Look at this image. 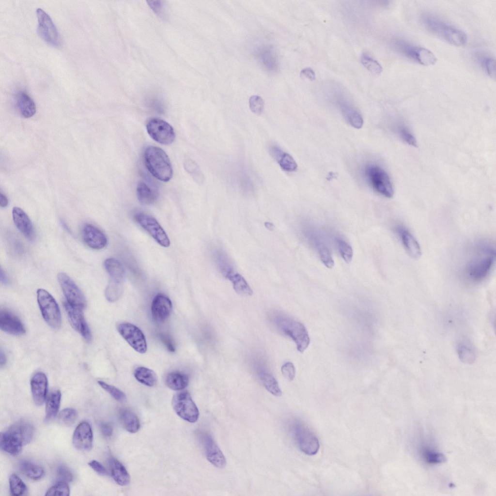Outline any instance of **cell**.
Wrapping results in <instances>:
<instances>
[{
  "instance_id": "cell-1",
  "label": "cell",
  "mask_w": 496,
  "mask_h": 496,
  "mask_svg": "<svg viewBox=\"0 0 496 496\" xmlns=\"http://www.w3.org/2000/svg\"><path fill=\"white\" fill-rule=\"evenodd\" d=\"M495 258V248L491 244L479 243L475 248L465 266L468 278L474 282L484 279L491 271Z\"/></svg>"
},
{
  "instance_id": "cell-2",
  "label": "cell",
  "mask_w": 496,
  "mask_h": 496,
  "mask_svg": "<svg viewBox=\"0 0 496 496\" xmlns=\"http://www.w3.org/2000/svg\"><path fill=\"white\" fill-rule=\"evenodd\" d=\"M33 433V427L30 422H16L1 433L0 448L12 455H16L21 452L23 446L31 441Z\"/></svg>"
},
{
  "instance_id": "cell-3",
  "label": "cell",
  "mask_w": 496,
  "mask_h": 496,
  "mask_svg": "<svg viewBox=\"0 0 496 496\" xmlns=\"http://www.w3.org/2000/svg\"><path fill=\"white\" fill-rule=\"evenodd\" d=\"M422 21L425 28L447 43L455 46H463L467 40L466 34L434 15L425 14Z\"/></svg>"
},
{
  "instance_id": "cell-4",
  "label": "cell",
  "mask_w": 496,
  "mask_h": 496,
  "mask_svg": "<svg viewBox=\"0 0 496 496\" xmlns=\"http://www.w3.org/2000/svg\"><path fill=\"white\" fill-rule=\"evenodd\" d=\"M271 320L279 331L295 342L299 352L303 353L308 348L310 338L302 323L288 316L279 313L273 315Z\"/></svg>"
},
{
  "instance_id": "cell-5",
  "label": "cell",
  "mask_w": 496,
  "mask_h": 496,
  "mask_svg": "<svg viewBox=\"0 0 496 496\" xmlns=\"http://www.w3.org/2000/svg\"><path fill=\"white\" fill-rule=\"evenodd\" d=\"M144 157L147 169L155 177L163 182L170 180L173 174L171 164L162 149L149 146L145 150Z\"/></svg>"
},
{
  "instance_id": "cell-6",
  "label": "cell",
  "mask_w": 496,
  "mask_h": 496,
  "mask_svg": "<svg viewBox=\"0 0 496 496\" xmlns=\"http://www.w3.org/2000/svg\"><path fill=\"white\" fill-rule=\"evenodd\" d=\"M363 173L366 179L375 191L387 198L393 196L394 190L390 178L380 166L374 163L367 164L364 167Z\"/></svg>"
},
{
  "instance_id": "cell-7",
  "label": "cell",
  "mask_w": 496,
  "mask_h": 496,
  "mask_svg": "<svg viewBox=\"0 0 496 496\" xmlns=\"http://www.w3.org/2000/svg\"><path fill=\"white\" fill-rule=\"evenodd\" d=\"M290 430L299 450L308 455L316 454L320 447L315 434L301 422L295 420L290 424Z\"/></svg>"
},
{
  "instance_id": "cell-8",
  "label": "cell",
  "mask_w": 496,
  "mask_h": 496,
  "mask_svg": "<svg viewBox=\"0 0 496 496\" xmlns=\"http://www.w3.org/2000/svg\"><path fill=\"white\" fill-rule=\"evenodd\" d=\"M301 231L304 237L316 249L323 263L328 268L334 264L331 251L322 232L309 222L302 224Z\"/></svg>"
},
{
  "instance_id": "cell-9",
  "label": "cell",
  "mask_w": 496,
  "mask_h": 496,
  "mask_svg": "<svg viewBox=\"0 0 496 496\" xmlns=\"http://www.w3.org/2000/svg\"><path fill=\"white\" fill-rule=\"evenodd\" d=\"M37 302L43 318L53 328L61 325V315L55 299L47 291L39 289L37 291Z\"/></svg>"
},
{
  "instance_id": "cell-10",
  "label": "cell",
  "mask_w": 496,
  "mask_h": 496,
  "mask_svg": "<svg viewBox=\"0 0 496 496\" xmlns=\"http://www.w3.org/2000/svg\"><path fill=\"white\" fill-rule=\"evenodd\" d=\"M171 403L174 411L181 418L190 423L198 420V408L187 391L182 390L175 393Z\"/></svg>"
},
{
  "instance_id": "cell-11",
  "label": "cell",
  "mask_w": 496,
  "mask_h": 496,
  "mask_svg": "<svg viewBox=\"0 0 496 496\" xmlns=\"http://www.w3.org/2000/svg\"><path fill=\"white\" fill-rule=\"evenodd\" d=\"M36 15L38 35L49 45L60 46L62 42L61 36L49 16L41 8L36 10Z\"/></svg>"
},
{
  "instance_id": "cell-12",
  "label": "cell",
  "mask_w": 496,
  "mask_h": 496,
  "mask_svg": "<svg viewBox=\"0 0 496 496\" xmlns=\"http://www.w3.org/2000/svg\"><path fill=\"white\" fill-rule=\"evenodd\" d=\"M57 279L66 302L75 307L83 310L86 306V298L74 281L63 272L59 273Z\"/></svg>"
},
{
  "instance_id": "cell-13",
  "label": "cell",
  "mask_w": 496,
  "mask_h": 496,
  "mask_svg": "<svg viewBox=\"0 0 496 496\" xmlns=\"http://www.w3.org/2000/svg\"><path fill=\"white\" fill-rule=\"evenodd\" d=\"M146 129L150 136L159 143L170 144L175 139L173 128L169 123L161 119H150L147 123Z\"/></svg>"
},
{
  "instance_id": "cell-14",
  "label": "cell",
  "mask_w": 496,
  "mask_h": 496,
  "mask_svg": "<svg viewBox=\"0 0 496 496\" xmlns=\"http://www.w3.org/2000/svg\"><path fill=\"white\" fill-rule=\"evenodd\" d=\"M117 329L126 341L137 352L145 353L147 349L145 336L135 325L127 322L120 323Z\"/></svg>"
},
{
  "instance_id": "cell-15",
  "label": "cell",
  "mask_w": 496,
  "mask_h": 496,
  "mask_svg": "<svg viewBox=\"0 0 496 496\" xmlns=\"http://www.w3.org/2000/svg\"><path fill=\"white\" fill-rule=\"evenodd\" d=\"M134 218L159 245L164 247L170 246V241L167 234L154 217L145 213H139L135 215Z\"/></svg>"
},
{
  "instance_id": "cell-16",
  "label": "cell",
  "mask_w": 496,
  "mask_h": 496,
  "mask_svg": "<svg viewBox=\"0 0 496 496\" xmlns=\"http://www.w3.org/2000/svg\"><path fill=\"white\" fill-rule=\"evenodd\" d=\"M63 306L73 327L86 341L90 342L92 340V334L82 313V310L71 305L66 301L64 302Z\"/></svg>"
},
{
  "instance_id": "cell-17",
  "label": "cell",
  "mask_w": 496,
  "mask_h": 496,
  "mask_svg": "<svg viewBox=\"0 0 496 496\" xmlns=\"http://www.w3.org/2000/svg\"><path fill=\"white\" fill-rule=\"evenodd\" d=\"M93 434L92 427L86 421L80 423L73 433L72 442L78 450H89L93 446Z\"/></svg>"
},
{
  "instance_id": "cell-18",
  "label": "cell",
  "mask_w": 496,
  "mask_h": 496,
  "mask_svg": "<svg viewBox=\"0 0 496 496\" xmlns=\"http://www.w3.org/2000/svg\"><path fill=\"white\" fill-rule=\"evenodd\" d=\"M395 230L409 255L413 259H419L421 256V250L418 242L414 235L403 225H397Z\"/></svg>"
},
{
  "instance_id": "cell-19",
  "label": "cell",
  "mask_w": 496,
  "mask_h": 496,
  "mask_svg": "<svg viewBox=\"0 0 496 496\" xmlns=\"http://www.w3.org/2000/svg\"><path fill=\"white\" fill-rule=\"evenodd\" d=\"M0 328L3 331L14 335H23L26 331L19 318L6 309H1L0 311Z\"/></svg>"
},
{
  "instance_id": "cell-20",
  "label": "cell",
  "mask_w": 496,
  "mask_h": 496,
  "mask_svg": "<svg viewBox=\"0 0 496 496\" xmlns=\"http://www.w3.org/2000/svg\"><path fill=\"white\" fill-rule=\"evenodd\" d=\"M211 252L213 261L217 271L224 277L230 280L237 272L229 257L220 248H215Z\"/></svg>"
},
{
  "instance_id": "cell-21",
  "label": "cell",
  "mask_w": 496,
  "mask_h": 496,
  "mask_svg": "<svg viewBox=\"0 0 496 496\" xmlns=\"http://www.w3.org/2000/svg\"><path fill=\"white\" fill-rule=\"evenodd\" d=\"M82 237L86 245L93 249H102L108 243L105 234L100 229L90 224H86L83 227Z\"/></svg>"
},
{
  "instance_id": "cell-22",
  "label": "cell",
  "mask_w": 496,
  "mask_h": 496,
  "mask_svg": "<svg viewBox=\"0 0 496 496\" xmlns=\"http://www.w3.org/2000/svg\"><path fill=\"white\" fill-rule=\"evenodd\" d=\"M172 308L171 302L167 296L162 294H157L151 305L153 319L158 323L165 321L170 315Z\"/></svg>"
},
{
  "instance_id": "cell-23",
  "label": "cell",
  "mask_w": 496,
  "mask_h": 496,
  "mask_svg": "<svg viewBox=\"0 0 496 496\" xmlns=\"http://www.w3.org/2000/svg\"><path fill=\"white\" fill-rule=\"evenodd\" d=\"M203 443L208 461L217 468L225 467L226 465L225 456L212 436L206 435L204 437Z\"/></svg>"
},
{
  "instance_id": "cell-24",
  "label": "cell",
  "mask_w": 496,
  "mask_h": 496,
  "mask_svg": "<svg viewBox=\"0 0 496 496\" xmlns=\"http://www.w3.org/2000/svg\"><path fill=\"white\" fill-rule=\"evenodd\" d=\"M336 103L343 117L352 126L357 129L362 127L363 124L362 116L347 100L339 96L336 99Z\"/></svg>"
},
{
  "instance_id": "cell-25",
  "label": "cell",
  "mask_w": 496,
  "mask_h": 496,
  "mask_svg": "<svg viewBox=\"0 0 496 496\" xmlns=\"http://www.w3.org/2000/svg\"><path fill=\"white\" fill-rule=\"evenodd\" d=\"M31 387L34 402L37 405H42L47 392L48 381L46 374L42 372L35 373L31 380Z\"/></svg>"
},
{
  "instance_id": "cell-26",
  "label": "cell",
  "mask_w": 496,
  "mask_h": 496,
  "mask_svg": "<svg viewBox=\"0 0 496 496\" xmlns=\"http://www.w3.org/2000/svg\"><path fill=\"white\" fill-rule=\"evenodd\" d=\"M14 222L22 234L30 240L35 237V231L31 221L27 214L20 208L14 207L12 210Z\"/></svg>"
},
{
  "instance_id": "cell-27",
  "label": "cell",
  "mask_w": 496,
  "mask_h": 496,
  "mask_svg": "<svg viewBox=\"0 0 496 496\" xmlns=\"http://www.w3.org/2000/svg\"><path fill=\"white\" fill-rule=\"evenodd\" d=\"M269 151L272 156L278 162L281 168L287 172L295 171L297 164L293 157L284 152L278 145H271Z\"/></svg>"
},
{
  "instance_id": "cell-28",
  "label": "cell",
  "mask_w": 496,
  "mask_h": 496,
  "mask_svg": "<svg viewBox=\"0 0 496 496\" xmlns=\"http://www.w3.org/2000/svg\"><path fill=\"white\" fill-rule=\"evenodd\" d=\"M16 106L20 114L26 118L33 116L36 105L33 99L25 92L20 91L16 96Z\"/></svg>"
},
{
  "instance_id": "cell-29",
  "label": "cell",
  "mask_w": 496,
  "mask_h": 496,
  "mask_svg": "<svg viewBox=\"0 0 496 496\" xmlns=\"http://www.w3.org/2000/svg\"><path fill=\"white\" fill-rule=\"evenodd\" d=\"M104 266L110 277L109 281L124 283L125 270L120 262L113 258H108L104 262Z\"/></svg>"
},
{
  "instance_id": "cell-30",
  "label": "cell",
  "mask_w": 496,
  "mask_h": 496,
  "mask_svg": "<svg viewBox=\"0 0 496 496\" xmlns=\"http://www.w3.org/2000/svg\"><path fill=\"white\" fill-rule=\"evenodd\" d=\"M409 58L424 66H431L436 62L437 59L434 54L427 48L412 46Z\"/></svg>"
},
{
  "instance_id": "cell-31",
  "label": "cell",
  "mask_w": 496,
  "mask_h": 496,
  "mask_svg": "<svg viewBox=\"0 0 496 496\" xmlns=\"http://www.w3.org/2000/svg\"><path fill=\"white\" fill-rule=\"evenodd\" d=\"M111 473L115 481L121 486L128 485L130 481V475L124 465L115 458L109 460Z\"/></svg>"
},
{
  "instance_id": "cell-32",
  "label": "cell",
  "mask_w": 496,
  "mask_h": 496,
  "mask_svg": "<svg viewBox=\"0 0 496 496\" xmlns=\"http://www.w3.org/2000/svg\"><path fill=\"white\" fill-rule=\"evenodd\" d=\"M61 396V393L59 390L51 391L47 396L45 409L46 421L52 419L57 414L60 406Z\"/></svg>"
},
{
  "instance_id": "cell-33",
  "label": "cell",
  "mask_w": 496,
  "mask_h": 496,
  "mask_svg": "<svg viewBox=\"0 0 496 496\" xmlns=\"http://www.w3.org/2000/svg\"><path fill=\"white\" fill-rule=\"evenodd\" d=\"M189 378L187 375L178 372H169L165 378L167 387L172 390L180 391L188 385Z\"/></svg>"
},
{
  "instance_id": "cell-34",
  "label": "cell",
  "mask_w": 496,
  "mask_h": 496,
  "mask_svg": "<svg viewBox=\"0 0 496 496\" xmlns=\"http://www.w3.org/2000/svg\"><path fill=\"white\" fill-rule=\"evenodd\" d=\"M137 194L139 202L146 205L154 203L158 196L157 191L148 186L144 182H140L138 184Z\"/></svg>"
},
{
  "instance_id": "cell-35",
  "label": "cell",
  "mask_w": 496,
  "mask_h": 496,
  "mask_svg": "<svg viewBox=\"0 0 496 496\" xmlns=\"http://www.w3.org/2000/svg\"><path fill=\"white\" fill-rule=\"evenodd\" d=\"M18 467L25 476L33 480H39L45 474L44 469L41 466L29 461H21Z\"/></svg>"
},
{
  "instance_id": "cell-36",
  "label": "cell",
  "mask_w": 496,
  "mask_h": 496,
  "mask_svg": "<svg viewBox=\"0 0 496 496\" xmlns=\"http://www.w3.org/2000/svg\"><path fill=\"white\" fill-rule=\"evenodd\" d=\"M120 416L124 427L128 432L135 433L139 430L140 427V420L132 411L122 409L120 411Z\"/></svg>"
},
{
  "instance_id": "cell-37",
  "label": "cell",
  "mask_w": 496,
  "mask_h": 496,
  "mask_svg": "<svg viewBox=\"0 0 496 496\" xmlns=\"http://www.w3.org/2000/svg\"><path fill=\"white\" fill-rule=\"evenodd\" d=\"M419 452L423 460L428 464H438L445 461V457L442 453L428 445H422Z\"/></svg>"
},
{
  "instance_id": "cell-38",
  "label": "cell",
  "mask_w": 496,
  "mask_h": 496,
  "mask_svg": "<svg viewBox=\"0 0 496 496\" xmlns=\"http://www.w3.org/2000/svg\"><path fill=\"white\" fill-rule=\"evenodd\" d=\"M259 374L262 383L268 392L275 396L281 395L282 392L279 384L272 374L263 370L260 372Z\"/></svg>"
},
{
  "instance_id": "cell-39",
  "label": "cell",
  "mask_w": 496,
  "mask_h": 496,
  "mask_svg": "<svg viewBox=\"0 0 496 496\" xmlns=\"http://www.w3.org/2000/svg\"><path fill=\"white\" fill-rule=\"evenodd\" d=\"M134 375L137 381L148 387H153L156 383L157 376L155 373L152 370L144 367L137 368Z\"/></svg>"
},
{
  "instance_id": "cell-40",
  "label": "cell",
  "mask_w": 496,
  "mask_h": 496,
  "mask_svg": "<svg viewBox=\"0 0 496 496\" xmlns=\"http://www.w3.org/2000/svg\"><path fill=\"white\" fill-rule=\"evenodd\" d=\"M230 281L238 294L243 296H249L252 294L253 292L250 287L240 274L237 273Z\"/></svg>"
},
{
  "instance_id": "cell-41",
  "label": "cell",
  "mask_w": 496,
  "mask_h": 496,
  "mask_svg": "<svg viewBox=\"0 0 496 496\" xmlns=\"http://www.w3.org/2000/svg\"><path fill=\"white\" fill-rule=\"evenodd\" d=\"M457 351L458 356L463 362L471 364L474 362L476 358L475 354L467 342H460L457 346Z\"/></svg>"
},
{
  "instance_id": "cell-42",
  "label": "cell",
  "mask_w": 496,
  "mask_h": 496,
  "mask_svg": "<svg viewBox=\"0 0 496 496\" xmlns=\"http://www.w3.org/2000/svg\"><path fill=\"white\" fill-rule=\"evenodd\" d=\"M395 130L400 138L409 145L417 147V140L407 127L403 123L396 124Z\"/></svg>"
},
{
  "instance_id": "cell-43",
  "label": "cell",
  "mask_w": 496,
  "mask_h": 496,
  "mask_svg": "<svg viewBox=\"0 0 496 496\" xmlns=\"http://www.w3.org/2000/svg\"><path fill=\"white\" fill-rule=\"evenodd\" d=\"M9 487L12 495L19 496L22 495L26 490V486L21 479L15 474L9 477Z\"/></svg>"
},
{
  "instance_id": "cell-44",
  "label": "cell",
  "mask_w": 496,
  "mask_h": 496,
  "mask_svg": "<svg viewBox=\"0 0 496 496\" xmlns=\"http://www.w3.org/2000/svg\"><path fill=\"white\" fill-rule=\"evenodd\" d=\"M335 241L341 257L346 263H350L353 255L352 247L346 241L341 238L336 237Z\"/></svg>"
},
{
  "instance_id": "cell-45",
  "label": "cell",
  "mask_w": 496,
  "mask_h": 496,
  "mask_svg": "<svg viewBox=\"0 0 496 496\" xmlns=\"http://www.w3.org/2000/svg\"><path fill=\"white\" fill-rule=\"evenodd\" d=\"M185 168L198 184H203L204 176L196 162L191 160H188L185 163Z\"/></svg>"
},
{
  "instance_id": "cell-46",
  "label": "cell",
  "mask_w": 496,
  "mask_h": 496,
  "mask_svg": "<svg viewBox=\"0 0 496 496\" xmlns=\"http://www.w3.org/2000/svg\"><path fill=\"white\" fill-rule=\"evenodd\" d=\"M360 59L363 65L371 72L378 74L382 71L383 68L381 64L368 54H363Z\"/></svg>"
},
{
  "instance_id": "cell-47",
  "label": "cell",
  "mask_w": 496,
  "mask_h": 496,
  "mask_svg": "<svg viewBox=\"0 0 496 496\" xmlns=\"http://www.w3.org/2000/svg\"><path fill=\"white\" fill-rule=\"evenodd\" d=\"M77 417V411L72 408H66L62 410L58 415L60 422L66 425L73 424Z\"/></svg>"
},
{
  "instance_id": "cell-48",
  "label": "cell",
  "mask_w": 496,
  "mask_h": 496,
  "mask_svg": "<svg viewBox=\"0 0 496 496\" xmlns=\"http://www.w3.org/2000/svg\"><path fill=\"white\" fill-rule=\"evenodd\" d=\"M70 489L66 482L59 481L51 487L46 492V496H69Z\"/></svg>"
},
{
  "instance_id": "cell-49",
  "label": "cell",
  "mask_w": 496,
  "mask_h": 496,
  "mask_svg": "<svg viewBox=\"0 0 496 496\" xmlns=\"http://www.w3.org/2000/svg\"><path fill=\"white\" fill-rule=\"evenodd\" d=\"M98 383L102 388L108 392L117 401L123 402L125 401L126 399L125 394L119 388L102 381H98Z\"/></svg>"
},
{
  "instance_id": "cell-50",
  "label": "cell",
  "mask_w": 496,
  "mask_h": 496,
  "mask_svg": "<svg viewBox=\"0 0 496 496\" xmlns=\"http://www.w3.org/2000/svg\"><path fill=\"white\" fill-rule=\"evenodd\" d=\"M264 105V100L259 95H252L249 99L250 109L252 112L256 114L260 115L263 113Z\"/></svg>"
},
{
  "instance_id": "cell-51",
  "label": "cell",
  "mask_w": 496,
  "mask_h": 496,
  "mask_svg": "<svg viewBox=\"0 0 496 496\" xmlns=\"http://www.w3.org/2000/svg\"><path fill=\"white\" fill-rule=\"evenodd\" d=\"M58 479L65 482L71 481L73 479V474L70 470L64 465H60L57 469Z\"/></svg>"
},
{
  "instance_id": "cell-52",
  "label": "cell",
  "mask_w": 496,
  "mask_h": 496,
  "mask_svg": "<svg viewBox=\"0 0 496 496\" xmlns=\"http://www.w3.org/2000/svg\"><path fill=\"white\" fill-rule=\"evenodd\" d=\"M281 372L283 376L289 381H292L295 377V368L291 362L284 363L281 367Z\"/></svg>"
},
{
  "instance_id": "cell-53",
  "label": "cell",
  "mask_w": 496,
  "mask_h": 496,
  "mask_svg": "<svg viewBox=\"0 0 496 496\" xmlns=\"http://www.w3.org/2000/svg\"><path fill=\"white\" fill-rule=\"evenodd\" d=\"M486 71L488 75L492 78H496V61L492 58H488L484 62Z\"/></svg>"
},
{
  "instance_id": "cell-54",
  "label": "cell",
  "mask_w": 496,
  "mask_h": 496,
  "mask_svg": "<svg viewBox=\"0 0 496 496\" xmlns=\"http://www.w3.org/2000/svg\"><path fill=\"white\" fill-rule=\"evenodd\" d=\"M162 2L158 0L147 1L151 8L153 9L157 16H160L161 17H162V16H163L164 4L162 3Z\"/></svg>"
},
{
  "instance_id": "cell-55",
  "label": "cell",
  "mask_w": 496,
  "mask_h": 496,
  "mask_svg": "<svg viewBox=\"0 0 496 496\" xmlns=\"http://www.w3.org/2000/svg\"><path fill=\"white\" fill-rule=\"evenodd\" d=\"M89 465L96 472L101 475H106L107 471L104 466L96 460H92L88 463Z\"/></svg>"
},
{
  "instance_id": "cell-56",
  "label": "cell",
  "mask_w": 496,
  "mask_h": 496,
  "mask_svg": "<svg viewBox=\"0 0 496 496\" xmlns=\"http://www.w3.org/2000/svg\"><path fill=\"white\" fill-rule=\"evenodd\" d=\"M102 434L106 437H110L113 434L112 426L108 423H101L100 425Z\"/></svg>"
},
{
  "instance_id": "cell-57",
  "label": "cell",
  "mask_w": 496,
  "mask_h": 496,
  "mask_svg": "<svg viewBox=\"0 0 496 496\" xmlns=\"http://www.w3.org/2000/svg\"><path fill=\"white\" fill-rule=\"evenodd\" d=\"M300 75L303 77H304L310 80H313L315 78V75L314 72L310 68H305L302 69L301 71Z\"/></svg>"
},
{
  "instance_id": "cell-58",
  "label": "cell",
  "mask_w": 496,
  "mask_h": 496,
  "mask_svg": "<svg viewBox=\"0 0 496 496\" xmlns=\"http://www.w3.org/2000/svg\"><path fill=\"white\" fill-rule=\"evenodd\" d=\"M161 339L164 344H165L168 350L170 352H174L175 351V348L173 345V342L169 337L165 335H162Z\"/></svg>"
},
{
  "instance_id": "cell-59",
  "label": "cell",
  "mask_w": 496,
  "mask_h": 496,
  "mask_svg": "<svg viewBox=\"0 0 496 496\" xmlns=\"http://www.w3.org/2000/svg\"><path fill=\"white\" fill-rule=\"evenodd\" d=\"M8 204V200L7 197L1 192L0 193V205L1 207H5Z\"/></svg>"
},
{
  "instance_id": "cell-60",
  "label": "cell",
  "mask_w": 496,
  "mask_h": 496,
  "mask_svg": "<svg viewBox=\"0 0 496 496\" xmlns=\"http://www.w3.org/2000/svg\"><path fill=\"white\" fill-rule=\"evenodd\" d=\"M0 281L2 284H7L8 283V279L7 274L2 268H0Z\"/></svg>"
},
{
  "instance_id": "cell-61",
  "label": "cell",
  "mask_w": 496,
  "mask_h": 496,
  "mask_svg": "<svg viewBox=\"0 0 496 496\" xmlns=\"http://www.w3.org/2000/svg\"><path fill=\"white\" fill-rule=\"evenodd\" d=\"M6 357L5 356V355L2 352V351H0V366L2 367V366L4 365L5 363H6Z\"/></svg>"
}]
</instances>
